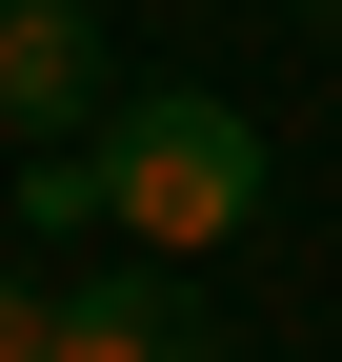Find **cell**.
Returning a JSON list of instances; mask_svg holds the SVG:
<instances>
[{
    "instance_id": "5",
    "label": "cell",
    "mask_w": 342,
    "mask_h": 362,
    "mask_svg": "<svg viewBox=\"0 0 342 362\" xmlns=\"http://www.w3.org/2000/svg\"><path fill=\"white\" fill-rule=\"evenodd\" d=\"M61 342V282H20V262H0V362H40Z\"/></svg>"
},
{
    "instance_id": "1",
    "label": "cell",
    "mask_w": 342,
    "mask_h": 362,
    "mask_svg": "<svg viewBox=\"0 0 342 362\" xmlns=\"http://www.w3.org/2000/svg\"><path fill=\"white\" fill-rule=\"evenodd\" d=\"M101 181H121V242H141V262H222L242 242V221H262V121H242V101H201V81H161V101H121L101 121Z\"/></svg>"
},
{
    "instance_id": "6",
    "label": "cell",
    "mask_w": 342,
    "mask_h": 362,
    "mask_svg": "<svg viewBox=\"0 0 342 362\" xmlns=\"http://www.w3.org/2000/svg\"><path fill=\"white\" fill-rule=\"evenodd\" d=\"M302 21H322V40H342V0H302Z\"/></svg>"
},
{
    "instance_id": "4",
    "label": "cell",
    "mask_w": 342,
    "mask_h": 362,
    "mask_svg": "<svg viewBox=\"0 0 342 362\" xmlns=\"http://www.w3.org/2000/svg\"><path fill=\"white\" fill-rule=\"evenodd\" d=\"M81 221H121V181H101V121H81V141H20V242H81Z\"/></svg>"
},
{
    "instance_id": "2",
    "label": "cell",
    "mask_w": 342,
    "mask_h": 362,
    "mask_svg": "<svg viewBox=\"0 0 342 362\" xmlns=\"http://www.w3.org/2000/svg\"><path fill=\"white\" fill-rule=\"evenodd\" d=\"M40 362H222L201 322V262H141V282H61V342Z\"/></svg>"
},
{
    "instance_id": "3",
    "label": "cell",
    "mask_w": 342,
    "mask_h": 362,
    "mask_svg": "<svg viewBox=\"0 0 342 362\" xmlns=\"http://www.w3.org/2000/svg\"><path fill=\"white\" fill-rule=\"evenodd\" d=\"M0 121L20 141H81L101 121V21L81 0H0Z\"/></svg>"
}]
</instances>
